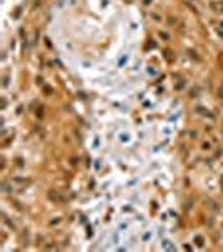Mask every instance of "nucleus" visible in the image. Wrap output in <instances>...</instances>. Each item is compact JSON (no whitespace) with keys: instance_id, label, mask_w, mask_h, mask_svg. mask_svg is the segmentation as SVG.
<instances>
[{"instance_id":"1","label":"nucleus","mask_w":223,"mask_h":252,"mask_svg":"<svg viewBox=\"0 0 223 252\" xmlns=\"http://www.w3.org/2000/svg\"><path fill=\"white\" fill-rule=\"evenodd\" d=\"M195 244L203 247V244H205V239H203V237H200V235H196V237H195Z\"/></svg>"}]
</instances>
